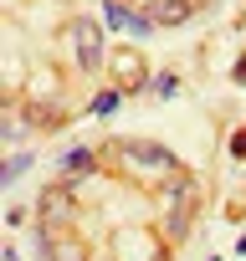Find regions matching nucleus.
I'll return each mask as SVG.
<instances>
[{
    "label": "nucleus",
    "mask_w": 246,
    "mask_h": 261,
    "mask_svg": "<svg viewBox=\"0 0 246 261\" xmlns=\"http://www.w3.org/2000/svg\"><path fill=\"white\" fill-rule=\"evenodd\" d=\"M236 82H246V62H241V67H236Z\"/></svg>",
    "instance_id": "9b49d317"
},
{
    "label": "nucleus",
    "mask_w": 246,
    "mask_h": 261,
    "mask_svg": "<svg viewBox=\"0 0 246 261\" xmlns=\"http://www.w3.org/2000/svg\"><path fill=\"white\" fill-rule=\"evenodd\" d=\"M123 159H129V169H144V174H175V154L159 149V144H123Z\"/></svg>",
    "instance_id": "f257e3e1"
},
{
    "label": "nucleus",
    "mask_w": 246,
    "mask_h": 261,
    "mask_svg": "<svg viewBox=\"0 0 246 261\" xmlns=\"http://www.w3.org/2000/svg\"><path fill=\"white\" fill-rule=\"evenodd\" d=\"M231 154H236V159H246V128H241V134H236V144H231Z\"/></svg>",
    "instance_id": "9d476101"
},
{
    "label": "nucleus",
    "mask_w": 246,
    "mask_h": 261,
    "mask_svg": "<svg viewBox=\"0 0 246 261\" xmlns=\"http://www.w3.org/2000/svg\"><path fill=\"white\" fill-rule=\"evenodd\" d=\"M87 164H92V149H72V154H62V169H72V174L87 169Z\"/></svg>",
    "instance_id": "423d86ee"
},
{
    "label": "nucleus",
    "mask_w": 246,
    "mask_h": 261,
    "mask_svg": "<svg viewBox=\"0 0 246 261\" xmlns=\"http://www.w3.org/2000/svg\"><path fill=\"white\" fill-rule=\"evenodd\" d=\"M31 169V154H16V159H6V169H0V179H6V185H16L21 174Z\"/></svg>",
    "instance_id": "39448f33"
},
{
    "label": "nucleus",
    "mask_w": 246,
    "mask_h": 261,
    "mask_svg": "<svg viewBox=\"0 0 246 261\" xmlns=\"http://www.w3.org/2000/svg\"><path fill=\"white\" fill-rule=\"evenodd\" d=\"M103 21H108L113 31H134V36H149V31H154L149 16H134L129 6H118V0H103Z\"/></svg>",
    "instance_id": "7ed1b4c3"
},
{
    "label": "nucleus",
    "mask_w": 246,
    "mask_h": 261,
    "mask_svg": "<svg viewBox=\"0 0 246 261\" xmlns=\"http://www.w3.org/2000/svg\"><path fill=\"white\" fill-rule=\"evenodd\" d=\"M154 26H180L185 16H190V6H185V0H154V6L144 11Z\"/></svg>",
    "instance_id": "20e7f679"
},
{
    "label": "nucleus",
    "mask_w": 246,
    "mask_h": 261,
    "mask_svg": "<svg viewBox=\"0 0 246 261\" xmlns=\"http://www.w3.org/2000/svg\"><path fill=\"white\" fill-rule=\"evenodd\" d=\"M72 46H77V67H97L103 62V31L92 21H72Z\"/></svg>",
    "instance_id": "f03ea898"
},
{
    "label": "nucleus",
    "mask_w": 246,
    "mask_h": 261,
    "mask_svg": "<svg viewBox=\"0 0 246 261\" xmlns=\"http://www.w3.org/2000/svg\"><path fill=\"white\" fill-rule=\"evenodd\" d=\"M113 108H118V92H97L92 97V113H113Z\"/></svg>",
    "instance_id": "6e6552de"
},
{
    "label": "nucleus",
    "mask_w": 246,
    "mask_h": 261,
    "mask_svg": "<svg viewBox=\"0 0 246 261\" xmlns=\"http://www.w3.org/2000/svg\"><path fill=\"white\" fill-rule=\"evenodd\" d=\"M52 261H82L77 246H52Z\"/></svg>",
    "instance_id": "1a4fd4ad"
},
{
    "label": "nucleus",
    "mask_w": 246,
    "mask_h": 261,
    "mask_svg": "<svg viewBox=\"0 0 246 261\" xmlns=\"http://www.w3.org/2000/svg\"><path fill=\"white\" fill-rule=\"evenodd\" d=\"M154 92H159V97H175V92H180V82L164 72V77H154Z\"/></svg>",
    "instance_id": "0eeeda50"
}]
</instances>
